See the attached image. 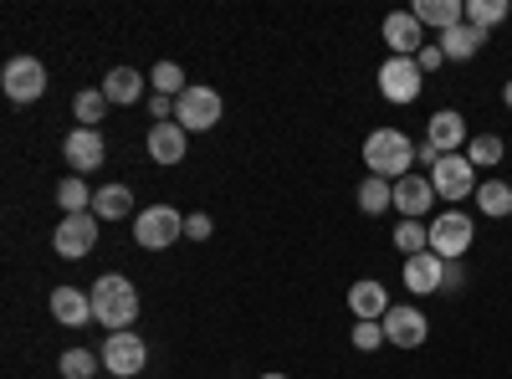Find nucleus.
Here are the masks:
<instances>
[{
	"mask_svg": "<svg viewBox=\"0 0 512 379\" xmlns=\"http://www.w3.org/2000/svg\"><path fill=\"white\" fill-rule=\"evenodd\" d=\"M62 154H67V164H72V175H88V170H98V164L108 159V144H103L98 129H72V134L62 139Z\"/></svg>",
	"mask_w": 512,
	"mask_h": 379,
	"instance_id": "2eb2a0df",
	"label": "nucleus"
},
{
	"mask_svg": "<svg viewBox=\"0 0 512 379\" xmlns=\"http://www.w3.org/2000/svg\"><path fill=\"white\" fill-rule=\"evenodd\" d=\"M149 118H154V123H169V118H175V98L149 93Z\"/></svg>",
	"mask_w": 512,
	"mask_h": 379,
	"instance_id": "72a5a7b5",
	"label": "nucleus"
},
{
	"mask_svg": "<svg viewBox=\"0 0 512 379\" xmlns=\"http://www.w3.org/2000/svg\"><path fill=\"white\" fill-rule=\"evenodd\" d=\"M52 318L62 328H82L93 318V298H88V292H77V287H52Z\"/></svg>",
	"mask_w": 512,
	"mask_h": 379,
	"instance_id": "6ab92c4d",
	"label": "nucleus"
},
{
	"mask_svg": "<svg viewBox=\"0 0 512 379\" xmlns=\"http://www.w3.org/2000/svg\"><path fill=\"white\" fill-rule=\"evenodd\" d=\"M379 344H390V339H384V323H369V318H354V349H359V354H374Z\"/></svg>",
	"mask_w": 512,
	"mask_h": 379,
	"instance_id": "473e14b6",
	"label": "nucleus"
},
{
	"mask_svg": "<svg viewBox=\"0 0 512 379\" xmlns=\"http://www.w3.org/2000/svg\"><path fill=\"white\" fill-rule=\"evenodd\" d=\"M390 308H395V303H390V287H384V282L364 277V282H354V287H349V313H354V318L384 323V313H390Z\"/></svg>",
	"mask_w": 512,
	"mask_h": 379,
	"instance_id": "dca6fc26",
	"label": "nucleus"
},
{
	"mask_svg": "<svg viewBox=\"0 0 512 379\" xmlns=\"http://www.w3.org/2000/svg\"><path fill=\"white\" fill-rule=\"evenodd\" d=\"M359 210H364V216H384V210H395V185L379 180V175H364L359 180Z\"/></svg>",
	"mask_w": 512,
	"mask_h": 379,
	"instance_id": "393cba45",
	"label": "nucleus"
},
{
	"mask_svg": "<svg viewBox=\"0 0 512 379\" xmlns=\"http://www.w3.org/2000/svg\"><path fill=\"white\" fill-rule=\"evenodd\" d=\"M420 88H425V72L415 67V57H390L379 67V93L390 103H415Z\"/></svg>",
	"mask_w": 512,
	"mask_h": 379,
	"instance_id": "1a4fd4ad",
	"label": "nucleus"
},
{
	"mask_svg": "<svg viewBox=\"0 0 512 379\" xmlns=\"http://www.w3.org/2000/svg\"><path fill=\"white\" fill-rule=\"evenodd\" d=\"M472 200L482 205V216H492V221H512V185H507V180H482Z\"/></svg>",
	"mask_w": 512,
	"mask_h": 379,
	"instance_id": "5701e85b",
	"label": "nucleus"
},
{
	"mask_svg": "<svg viewBox=\"0 0 512 379\" xmlns=\"http://www.w3.org/2000/svg\"><path fill=\"white\" fill-rule=\"evenodd\" d=\"M88 298H93V318H98L108 333H123L128 323L139 318V292H134V282L118 277V272L98 277V282L88 287Z\"/></svg>",
	"mask_w": 512,
	"mask_h": 379,
	"instance_id": "f257e3e1",
	"label": "nucleus"
},
{
	"mask_svg": "<svg viewBox=\"0 0 512 379\" xmlns=\"http://www.w3.org/2000/svg\"><path fill=\"white\" fill-rule=\"evenodd\" d=\"M431 185H436V200L456 205V200H472L482 180H477V170H472V159H466V154H446L431 170Z\"/></svg>",
	"mask_w": 512,
	"mask_h": 379,
	"instance_id": "423d86ee",
	"label": "nucleus"
},
{
	"mask_svg": "<svg viewBox=\"0 0 512 379\" xmlns=\"http://www.w3.org/2000/svg\"><path fill=\"white\" fill-rule=\"evenodd\" d=\"M210 231H216V221H210V216H200V210H195V216H185V236L190 241H205Z\"/></svg>",
	"mask_w": 512,
	"mask_h": 379,
	"instance_id": "f704fd0d",
	"label": "nucleus"
},
{
	"mask_svg": "<svg viewBox=\"0 0 512 379\" xmlns=\"http://www.w3.org/2000/svg\"><path fill=\"white\" fill-rule=\"evenodd\" d=\"M364 164H369V175H379V180H405L410 175V164H415V144H410V134L405 129H374L369 139H364Z\"/></svg>",
	"mask_w": 512,
	"mask_h": 379,
	"instance_id": "f03ea898",
	"label": "nucleus"
},
{
	"mask_svg": "<svg viewBox=\"0 0 512 379\" xmlns=\"http://www.w3.org/2000/svg\"><path fill=\"white\" fill-rule=\"evenodd\" d=\"M425 144L441 149V154H461L466 144H472V129H466V118L456 108H436L431 123H425Z\"/></svg>",
	"mask_w": 512,
	"mask_h": 379,
	"instance_id": "f8f14e48",
	"label": "nucleus"
},
{
	"mask_svg": "<svg viewBox=\"0 0 512 379\" xmlns=\"http://www.w3.org/2000/svg\"><path fill=\"white\" fill-rule=\"evenodd\" d=\"M149 359V344L139 339L134 328H123V333H108V344H103V369H113V379H128V374H139Z\"/></svg>",
	"mask_w": 512,
	"mask_h": 379,
	"instance_id": "9d476101",
	"label": "nucleus"
},
{
	"mask_svg": "<svg viewBox=\"0 0 512 379\" xmlns=\"http://www.w3.org/2000/svg\"><path fill=\"white\" fill-rule=\"evenodd\" d=\"M185 144H190V134L180 129L175 118L154 123V129H149V159H154V164H180V159H185Z\"/></svg>",
	"mask_w": 512,
	"mask_h": 379,
	"instance_id": "a211bd4d",
	"label": "nucleus"
},
{
	"mask_svg": "<svg viewBox=\"0 0 512 379\" xmlns=\"http://www.w3.org/2000/svg\"><path fill=\"white\" fill-rule=\"evenodd\" d=\"M185 236V216L175 205H149V210H139L134 216V241L144 246V251H169Z\"/></svg>",
	"mask_w": 512,
	"mask_h": 379,
	"instance_id": "20e7f679",
	"label": "nucleus"
},
{
	"mask_svg": "<svg viewBox=\"0 0 512 379\" xmlns=\"http://www.w3.org/2000/svg\"><path fill=\"white\" fill-rule=\"evenodd\" d=\"M507 16H512L507 0H466V21H472L477 31H492V26H502Z\"/></svg>",
	"mask_w": 512,
	"mask_h": 379,
	"instance_id": "bb28decb",
	"label": "nucleus"
},
{
	"mask_svg": "<svg viewBox=\"0 0 512 379\" xmlns=\"http://www.w3.org/2000/svg\"><path fill=\"white\" fill-rule=\"evenodd\" d=\"M98 359H103V354H88V349H67L57 369H62V379H93V374H98Z\"/></svg>",
	"mask_w": 512,
	"mask_h": 379,
	"instance_id": "7c9ffc66",
	"label": "nucleus"
},
{
	"mask_svg": "<svg viewBox=\"0 0 512 379\" xmlns=\"http://www.w3.org/2000/svg\"><path fill=\"white\" fill-rule=\"evenodd\" d=\"M410 11H415V21H420V26H436V31L446 36L451 26H461V21H466V0H415Z\"/></svg>",
	"mask_w": 512,
	"mask_h": 379,
	"instance_id": "aec40b11",
	"label": "nucleus"
},
{
	"mask_svg": "<svg viewBox=\"0 0 512 379\" xmlns=\"http://www.w3.org/2000/svg\"><path fill=\"white\" fill-rule=\"evenodd\" d=\"M507 144L497 134H472V144H466V159H472V170H492V164H502Z\"/></svg>",
	"mask_w": 512,
	"mask_h": 379,
	"instance_id": "cd10ccee",
	"label": "nucleus"
},
{
	"mask_svg": "<svg viewBox=\"0 0 512 379\" xmlns=\"http://www.w3.org/2000/svg\"><path fill=\"white\" fill-rule=\"evenodd\" d=\"M0 88H6L11 103H36L41 93H47V67H41L36 57H11L6 72H0Z\"/></svg>",
	"mask_w": 512,
	"mask_h": 379,
	"instance_id": "6e6552de",
	"label": "nucleus"
},
{
	"mask_svg": "<svg viewBox=\"0 0 512 379\" xmlns=\"http://www.w3.org/2000/svg\"><path fill=\"white\" fill-rule=\"evenodd\" d=\"M395 246L405 251V257L431 251V221H400V226H395Z\"/></svg>",
	"mask_w": 512,
	"mask_h": 379,
	"instance_id": "c85d7f7f",
	"label": "nucleus"
},
{
	"mask_svg": "<svg viewBox=\"0 0 512 379\" xmlns=\"http://www.w3.org/2000/svg\"><path fill=\"white\" fill-rule=\"evenodd\" d=\"M395 210H400V221H425L436 210V185L431 175H405L395 180Z\"/></svg>",
	"mask_w": 512,
	"mask_h": 379,
	"instance_id": "4468645a",
	"label": "nucleus"
},
{
	"mask_svg": "<svg viewBox=\"0 0 512 379\" xmlns=\"http://www.w3.org/2000/svg\"><path fill=\"white\" fill-rule=\"evenodd\" d=\"M221 93L216 88H205V82H190V88L175 98V123L185 134H205V129H216L221 123Z\"/></svg>",
	"mask_w": 512,
	"mask_h": 379,
	"instance_id": "7ed1b4c3",
	"label": "nucleus"
},
{
	"mask_svg": "<svg viewBox=\"0 0 512 379\" xmlns=\"http://www.w3.org/2000/svg\"><path fill=\"white\" fill-rule=\"evenodd\" d=\"M472 236H477V226H472L466 210H441V216L431 221V251L441 262H461L466 251H472Z\"/></svg>",
	"mask_w": 512,
	"mask_h": 379,
	"instance_id": "39448f33",
	"label": "nucleus"
},
{
	"mask_svg": "<svg viewBox=\"0 0 512 379\" xmlns=\"http://www.w3.org/2000/svg\"><path fill=\"white\" fill-rule=\"evenodd\" d=\"M425 333H431V318H425L415 303H395L390 313H384V339H390L395 349H420Z\"/></svg>",
	"mask_w": 512,
	"mask_h": 379,
	"instance_id": "9b49d317",
	"label": "nucleus"
},
{
	"mask_svg": "<svg viewBox=\"0 0 512 379\" xmlns=\"http://www.w3.org/2000/svg\"><path fill=\"white\" fill-rule=\"evenodd\" d=\"M72 108H77V123H82V129H98L103 113H108V98H103V88H88V93L72 98Z\"/></svg>",
	"mask_w": 512,
	"mask_h": 379,
	"instance_id": "c756f323",
	"label": "nucleus"
},
{
	"mask_svg": "<svg viewBox=\"0 0 512 379\" xmlns=\"http://www.w3.org/2000/svg\"><path fill=\"white\" fill-rule=\"evenodd\" d=\"M507 226H512V221H507Z\"/></svg>",
	"mask_w": 512,
	"mask_h": 379,
	"instance_id": "a19ab883",
	"label": "nucleus"
},
{
	"mask_svg": "<svg viewBox=\"0 0 512 379\" xmlns=\"http://www.w3.org/2000/svg\"><path fill=\"white\" fill-rule=\"evenodd\" d=\"M482 47H487V31H477L472 21H461V26H451V31L441 36V52H446V62H472Z\"/></svg>",
	"mask_w": 512,
	"mask_h": 379,
	"instance_id": "412c9836",
	"label": "nucleus"
},
{
	"mask_svg": "<svg viewBox=\"0 0 512 379\" xmlns=\"http://www.w3.org/2000/svg\"><path fill=\"white\" fill-rule=\"evenodd\" d=\"M384 47H390V57H420L425 52V26L415 21V11H395L384 16Z\"/></svg>",
	"mask_w": 512,
	"mask_h": 379,
	"instance_id": "ddd939ff",
	"label": "nucleus"
},
{
	"mask_svg": "<svg viewBox=\"0 0 512 379\" xmlns=\"http://www.w3.org/2000/svg\"><path fill=\"white\" fill-rule=\"evenodd\" d=\"M441 62H446V52H441V41H431V47H425V52L415 57V67H420V72H436Z\"/></svg>",
	"mask_w": 512,
	"mask_h": 379,
	"instance_id": "c9c22d12",
	"label": "nucleus"
},
{
	"mask_svg": "<svg viewBox=\"0 0 512 379\" xmlns=\"http://www.w3.org/2000/svg\"><path fill=\"white\" fill-rule=\"evenodd\" d=\"M93 246H98V216H93V210H82V216H62V226L52 231V251L67 257V262H82Z\"/></svg>",
	"mask_w": 512,
	"mask_h": 379,
	"instance_id": "0eeeda50",
	"label": "nucleus"
},
{
	"mask_svg": "<svg viewBox=\"0 0 512 379\" xmlns=\"http://www.w3.org/2000/svg\"><path fill=\"white\" fill-rule=\"evenodd\" d=\"M149 82H154V93H164V98H180V93L190 88V82H185V72H180L175 62H159Z\"/></svg>",
	"mask_w": 512,
	"mask_h": 379,
	"instance_id": "2f4dec72",
	"label": "nucleus"
},
{
	"mask_svg": "<svg viewBox=\"0 0 512 379\" xmlns=\"http://www.w3.org/2000/svg\"><path fill=\"white\" fill-rule=\"evenodd\" d=\"M441 277H446V262L436 257V251L405 257V287L415 292V298H431V292H441Z\"/></svg>",
	"mask_w": 512,
	"mask_h": 379,
	"instance_id": "f3484780",
	"label": "nucleus"
},
{
	"mask_svg": "<svg viewBox=\"0 0 512 379\" xmlns=\"http://www.w3.org/2000/svg\"><path fill=\"white\" fill-rule=\"evenodd\" d=\"M93 195H98V190L82 185V175H67V180L57 185V205L67 210V216H82V210H93Z\"/></svg>",
	"mask_w": 512,
	"mask_h": 379,
	"instance_id": "a878e982",
	"label": "nucleus"
},
{
	"mask_svg": "<svg viewBox=\"0 0 512 379\" xmlns=\"http://www.w3.org/2000/svg\"><path fill=\"white\" fill-rule=\"evenodd\" d=\"M502 103H507V108H512V77H507V82H502Z\"/></svg>",
	"mask_w": 512,
	"mask_h": 379,
	"instance_id": "58836bf2",
	"label": "nucleus"
},
{
	"mask_svg": "<svg viewBox=\"0 0 512 379\" xmlns=\"http://www.w3.org/2000/svg\"><path fill=\"white\" fill-rule=\"evenodd\" d=\"M461 282H466V272H461V262H446V277H441V292H461Z\"/></svg>",
	"mask_w": 512,
	"mask_h": 379,
	"instance_id": "e433bc0d",
	"label": "nucleus"
},
{
	"mask_svg": "<svg viewBox=\"0 0 512 379\" xmlns=\"http://www.w3.org/2000/svg\"><path fill=\"white\" fill-rule=\"evenodd\" d=\"M103 98H108V103H118V108L139 103V98H144V77H139L134 67H113V72L103 77Z\"/></svg>",
	"mask_w": 512,
	"mask_h": 379,
	"instance_id": "4be33fe9",
	"label": "nucleus"
},
{
	"mask_svg": "<svg viewBox=\"0 0 512 379\" xmlns=\"http://www.w3.org/2000/svg\"><path fill=\"white\" fill-rule=\"evenodd\" d=\"M128 210H134V190H128V185H103L93 195V216L98 221H123Z\"/></svg>",
	"mask_w": 512,
	"mask_h": 379,
	"instance_id": "b1692460",
	"label": "nucleus"
},
{
	"mask_svg": "<svg viewBox=\"0 0 512 379\" xmlns=\"http://www.w3.org/2000/svg\"><path fill=\"white\" fill-rule=\"evenodd\" d=\"M262 379H287V374H262Z\"/></svg>",
	"mask_w": 512,
	"mask_h": 379,
	"instance_id": "ea45409f",
	"label": "nucleus"
},
{
	"mask_svg": "<svg viewBox=\"0 0 512 379\" xmlns=\"http://www.w3.org/2000/svg\"><path fill=\"white\" fill-rule=\"evenodd\" d=\"M441 159H446V154H441V149H431V144H425V139L415 144V164H431V170H436Z\"/></svg>",
	"mask_w": 512,
	"mask_h": 379,
	"instance_id": "4c0bfd02",
	"label": "nucleus"
}]
</instances>
